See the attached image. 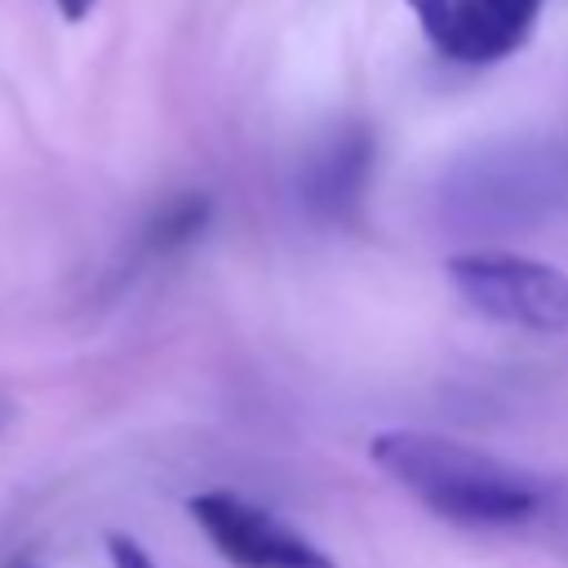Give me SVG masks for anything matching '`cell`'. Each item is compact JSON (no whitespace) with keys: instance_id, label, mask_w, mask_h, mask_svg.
I'll list each match as a JSON object with an SVG mask.
<instances>
[{"instance_id":"cell-1","label":"cell","mask_w":568,"mask_h":568,"mask_svg":"<svg viewBox=\"0 0 568 568\" xmlns=\"http://www.w3.org/2000/svg\"><path fill=\"white\" fill-rule=\"evenodd\" d=\"M368 457L430 515L462 528H519L550 501V484L484 448L430 430H382Z\"/></svg>"},{"instance_id":"cell-2","label":"cell","mask_w":568,"mask_h":568,"mask_svg":"<svg viewBox=\"0 0 568 568\" xmlns=\"http://www.w3.org/2000/svg\"><path fill=\"white\" fill-rule=\"evenodd\" d=\"M568 191V164L559 151L510 142L457 164L444 186V209L462 226H528L546 217Z\"/></svg>"},{"instance_id":"cell-3","label":"cell","mask_w":568,"mask_h":568,"mask_svg":"<svg viewBox=\"0 0 568 568\" xmlns=\"http://www.w3.org/2000/svg\"><path fill=\"white\" fill-rule=\"evenodd\" d=\"M448 280L470 311L493 324L559 337L568 333V275L541 257L475 248L448 257Z\"/></svg>"},{"instance_id":"cell-4","label":"cell","mask_w":568,"mask_h":568,"mask_svg":"<svg viewBox=\"0 0 568 568\" xmlns=\"http://www.w3.org/2000/svg\"><path fill=\"white\" fill-rule=\"evenodd\" d=\"M186 510L209 537V546L235 568H337V559H328L311 537L235 493H195Z\"/></svg>"},{"instance_id":"cell-5","label":"cell","mask_w":568,"mask_h":568,"mask_svg":"<svg viewBox=\"0 0 568 568\" xmlns=\"http://www.w3.org/2000/svg\"><path fill=\"white\" fill-rule=\"evenodd\" d=\"M404 4L417 13L426 40L444 58L484 67V62H501L532 36V22L546 0H404Z\"/></svg>"},{"instance_id":"cell-6","label":"cell","mask_w":568,"mask_h":568,"mask_svg":"<svg viewBox=\"0 0 568 568\" xmlns=\"http://www.w3.org/2000/svg\"><path fill=\"white\" fill-rule=\"evenodd\" d=\"M373 160H377V142H373V133L364 124L337 129L306 160V169L297 178V191H302L306 213H315L324 222H346L359 209V200H364Z\"/></svg>"},{"instance_id":"cell-7","label":"cell","mask_w":568,"mask_h":568,"mask_svg":"<svg viewBox=\"0 0 568 568\" xmlns=\"http://www.w3.org/2000/svg\"><path fill=\"white\" fill-rule=\"evenodd\" d=\"M213 217V200L200 195V191H186L178 200H169L146 226H142V240H138V262H155V257H169L178 253L182 244H191Z\"/></svg>"},{"instance_id":"cell-8","label":"cell","mask_w":568,"mask_h":568,"mask_svg":"<svg viewBox=\"0 0 568 568\" xmlns=\"http://www.w3.org/2000/svg\"><path fill=\"white\" fill-rule=\"evenodd\" d=\"M106 555H111V568H155L151 555L124 532H106Z\"/></svg>"},{"instance_id":"cell-9","label":"cell","mask_w":568,"mask_h":568,"mask_svg":"<svg viewBox=\"0 0 568 568\" xmlns=\"http://www.w3.org/2000/svg\"><path fill=\"white\" fill-rule=\"evenodd\" d=\"M93 4H98V0H58V9H62V18H67V22L89 18V13H93Z\"/></svg>"},{"instance_id":"cell-10","label":"cell","mask_w":568,"mask_h":568,"mask_svg":"<svg viewBox=\"0 0 568 568\" xmlns=\"http://www.w3.org/2000/svg\"><path fill=\"white\" fill-rule=\"evenodd\" d=\"M9 568H31V564H27V559H18V564H9Z\"/></svg>"}]
</instances>
